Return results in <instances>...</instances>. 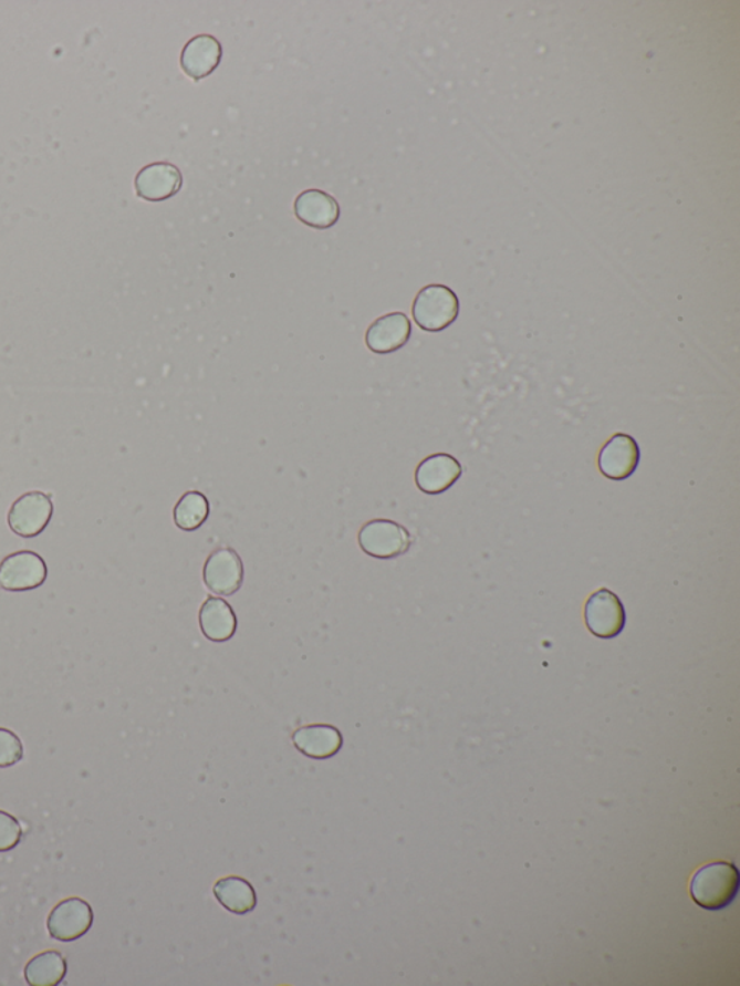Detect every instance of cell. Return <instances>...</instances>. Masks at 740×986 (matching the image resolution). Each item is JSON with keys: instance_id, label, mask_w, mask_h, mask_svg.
Returning a JSON list of instances; mask_svg holds the SVG:
<instances>
[{"instance_id": "12", "label": "cell", "mask_w": 740, "mask_h": 986, "mask_svg": "<svg viewBox=\"0 0 740 986\" xmlns=\"http://www.w3.org/2000/svg\"><path fill=\"white\" fill-rule=\"evenodd\" d=\"M294 215L309 228L325 230L333 228L341 219V206L329 193L311 188L295 198Z\"/></svg>"}, {"instance_id": "1", "label": "cell", "mask_w": 740, "mask_h": 986, "mask_svg": "<svg viewBox=\"0 0 740 986\" xmlns=\"http://www.w3.org/2000/svg\"><path fill=\"white\" fill-rule=\"evenodd\" d=\"M740 874L730 862H715L692 875L690 894L701 909L710 912L728 909L739 893Z\"/></svg>"}, {"instance_id": "4", "label": "cell", "mask_w": 740, "mask_h": 986, "mask_svg": "<svg viewBox=\"0 0 740 986\" xmlns=\"http://www.w3.org/2000/svg\"><path fill=\"white\" fill-rule=\"evenodd\" d=\"M49 568L34 551H18L0 563V588L8 592L35 591L46 582Z\"/></svg>"}, {"instance_id": "18", "label": "cell", "mask_w": 740, "mask_h": 986, "mask_svg": "<svg viewBox=\"0 0 740 986\" xmlns=\"http://www.w3.org/2000/svg\"><path fill=\"white\" fill-rule=\"evenodd\" d=\"M67 975V962L56 951H46L32 957L25 968V979L31 986H56Z\"/></svg>"}, {"instance_id": "15", "label": "cell", "mask_w": 740, "mask_h": 986, "mask_svg": "<svg viewBox=\"0 0 740 986\" xmlns=\"http://www.w3.org/2000/svg\"><path fill=\"white\" fill-rule=\"evenodd\" d=\"M292 744L305 757L327 759L341 751L343 736L341 730L332 725H309L295 730Z\"/></svg>"}, {"instance_id": "16", "label": "cell", "mask_w": 740, "mask_h": 986, "mask_svg": "<svg viewBox=\"0 0 740 986\" xmlns=\"http://www.w3.org/2000/svg\"><path fill=\"white\" fill-rule=\"evenodd\" d=\"M200 627L207 640L226 643L233 639L238 620L228 602L220 598H209L200 610Z\"/></svg>"}, {"instance_id": "17", "label": "cell", "mask_w": 740, "mask_h": 986, "mask_svg": "<svg viewBox=\"0 0 740 986\" xmlns=\"http://www.w3.org/2000/svg\"><path fill=\"white\" fill-rule=\"evenodd\" d=\"M213 893L217 901L230 913L243 915L257 907V893L252 884L239 876H226L217 881Z\"/></svg>"}, {"instance_id": "14", "label": "cell", "mask_w": 740, "mask_h": 986, "mask_svg": "<svg viewBox=\"0 0 740 986\" xmlns=\"http://www.w3.org/2000/svg\"><path fill=\"white\" fill-rule=\"evenodd\" d=\"M223 49L213 35H197L191 38L183 49L181 69L188 77L200 82L209 77L220 65Z\"/></svg>"}, {"instance_id": "11", "label": "cell", "mask_w": 740, "mask_h": 986, "mask_svg": "<svg viewBox=\"0 0 740 986\" xmlns=\"http://www.w3.org/2000/svg\"><path fill=\"white\" fill-rule=\"evenodd\" d=\"M411 333L408 315L397 311L376 319L367 329L365 343L371 352L388 355L403 349L411 339Z\"/></svg>"}, {"instance_id": "8", "label": "cell", "mask_w": 740, "mask_h": 986, "mask_svg": "<svg viewBox=\"0 0 740 986\" xmlns=\"http://www.w3.org/2000/svg\"><path fill=\"white\" fill-rule=\"evenodd\" d=\"M202 580L210 592L220 596H232L243 583L242 560L234 550L221 547L206 560Z\"/></svg>"}, {"instance_id": "13", "label": "cell", "mask_w": 740, "mask_h": 986, "mask_svg": "<svg viewBox=\"0 0 740 986\" xmlns=\"http://www.w3.org/2000/svg\"><path fill=\"white\" fill-rule=\"evenodd\" d=\"M463 467L459 460L446 453H437L424 459L416 471V484L421 492L440 495L449 490L460 479Z\"/></svg>"}, {"instance_id": "21", "label": "cell", "mask_w": 740, "mask_h": 986, "mask_svg": "<svg viewBox=\"0 0 740 986\" xmlns=\"http://www.w3.org/2000/svg\"><path fill=\"white\" fill-rule=\"evenodd\" d=\"M22 839V828L18 819L0 810V852L15 849Z\"/></svg>"}, {"instance_id": "6", "label": "cell", "mask_w": 740, "mask_h": 986, "mask_svg": "<svg viewBox=\"0 0 740 986\" xmlns=\"http://www.w3.org/2000/svg\"><path fill=\"white\" fill-rule=\"evenodd\" d=\"M588 631L597 639L611 640L624 631L626 612L624 603L609 589L593 593L584 608Z\"/></svg>"}, {"instance_id": "20", "label": "cell", "mask_w": 740, "mask_h": 986, "mask_svg": "<svg viewBox=\"0 0 740 986\" xmlns=\"http://www.w3.org/2000/svg\"><path fill=\"white\" fill-rule=\"evenodd\" d=\"M22 759V740L12 730L0 728V768L17 766Z\"/></svg>"}, {"instance_id": "3", "label": "cell", "mask_w": 740, "mask_h": 986, "mask_svg": "<svg viewBox=\"0 0 740 986\" xmlns=\"http://www.w3.org/2000/svg\"><path fill=\"white\" fill-rule=\"evenodd\" d=\"M363 553L375 559L388 560L407 553L413 538L407 528L390 520H372L361 528L359 537Z\"/></svg>"}, {"instance_id": "10", "label": "cell", "mask_w": 740, "mask_h": 986, "mask_svg": "<svg viewBox=\"0 0 740 986\" xmlns=\"http://www.w3.org/2000/svg\"><path fill=\"white\" fill-rule=\"evenodd\" d=\"M181 187V172L169 163L146 165L135 177L136 195L150 203L168 200L180 193Z\"/></svg>"}, {"instance_id": "7", "label": "cell", "mask_w": 740, "mask_h": 986, "mask_svg": "<svg viewBox=\"0 0 740 986\" xmlns=\"http://www.w3.org/2000/svg\"><path fill=\"white\" fill-rule=\"evenodd\" d=\"M94 922V914L91 904L87 901L72 896L56 904L53 912L50 913L49 927L50 936L55 941L70 943L79 941L88 931H91Z\"/></svg>"}, {"instance_id": "5", "label": "cell", "mask_w": 740, "mask_h": 986, "mask_svg": "<svg viewBox=\"0 0 740 986\" xmlns=\"http://www.w3.org/2000/svg\"><path fill=\"white\" fill-rule=\"evenodd\" d=\"M53 513L54 505L49 495L32 490L12 504L8 512V526L19 537L35 538L50 526Z\"/></svg>"}, {"instance_id": "19", "label": "cell", "mask_w": 740, "mask_h": 986, "mask_svg": "<svg viewBox=\"0 0 740 986\" xmlns=\"http://www.w3.org/2000/svg\"><path fill=\"white\" fill-rule=\"evenodd\" d=\"M210 516V504L206 495L191 490L184 494L174 508V522L183 531H196Z\"/></svg>"}, {"instance_id": "2", "label": "cell", "mask_w": 740, "mask_h": 986, "mask_svg": "<svg viewBox=\"0 0 740 986\" xmlns=\"http://www.w3.org/2000/svg\"><path fill=\"white\" fill-rule=\"evenodd\" d=\"M459 313V297L441 284L424 287L413 304V318L424 332H442L456 322Z\"/></svg>"}, {"instance_id": "9", "label": "cell", "mask_w": 740, "mask_h": 986, "mask_svg": "<svg viewBox=\"0 0 740 986\" xmlns=\"http://www.w3.org/2000/svg\"><path fill=\"white\" fill-rule=\"evenodd\" d=\"M640 450L638 443L628 434H615L598 455V469L612 480L630 478L638 469Z\"/></svg>"}]
</instances>
